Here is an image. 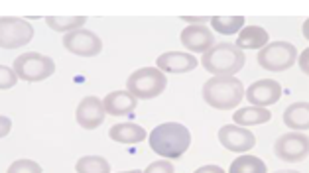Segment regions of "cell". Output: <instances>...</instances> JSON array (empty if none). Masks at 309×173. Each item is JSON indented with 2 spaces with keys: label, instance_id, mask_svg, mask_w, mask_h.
Returning <instances> with one entry per match:
<instances>
[{
  "label": "cell",
  "instance_id": "obj_1",
  "mask_svg": "<svg viewBox=\"0 0 309 173\" xmlns=\"http://www.w3.org/2000/svg\"><path fill=\"white\" fill-rule=\"evenodd\" d=\"M191 146V132L180 122H164L150 132V148L167 159H180Z\"/></svg>",
  "mask_w": 309,
  "mask_h": 173
},
{
  "label": "cell",
  "instance_id": "obj_2",
  "mask_svg": "<svg viewBox=\"0 0 309 173\" xmlns=\"http://www.w3.org/2000/svg\"><path fill=\"white\" fill-rule=\"evenodd\" d=\"M244 63H246L244 52L238 50L235 44H227V41L215 44L201 57V65L215 77H233L244 67Z\"/></svg>",
  "mask_w": 309,
  "mask_h": 173
},
{
  "label": "cell",
  "instance_id": "obj_3",
  "mask_svg": "<svg viewBox=\"0 0 309 173\" xmlns=\"http://www.w3.org/2000/svg\"><path fill=\"white\" fill-rule=\"evenodd\" d=\"M203 99L215 110H231L244 99V87L235 77H213L203 85Z\"/></svg>",
  "mask_w": 309,
  "mask_h": 173
},
{
  "label": "cell",
  "instance_id": "obj_4",
  "mask_svg": "<svg viewBox=\"0 0 309 173\" xmlns=\"http://www.w3.org/2000/svg\"><path fill=\"white\" fill-rule=\"evenodd\" d=\"M167 87V79L165 73L158 69V67H142L136 69L126 79V91L130 95H134L136 99H156L160 97Z\"/></svg>",
  "mask_w": 309,
  "mask_h": 173
},
{
  "label": "cell",
  "instance_id": "obj_5",
  "mask_svg": "<svg viewBox=\"0 0 309 173\" xmlns=\"http://www.w3.org/2000/svg\"><path fill=\"white\" fill-rule=\"evenodd\" d=\"M12 69L16 73V77L26 81V83H37V81H46L55 73V61L48 55L41 53H22L14 59Z\"/></svg>",
  "mask_w": 309,
  "mask_h": 173
},
{
  "label": "cell",
  "instance_id": "obj_6",
  "mask_svg": "<svg viewBox=\"0 0 309 173\" xmlns=\"http://www.w3.org/2000/svg\"><path fill=\"white\" fill-rule=\"evenodd\" d=\"M295 59H297V50H295V46L290 44V41H274V44H268L266 48H262L260 53H258L260 67L266 71H274V73L290 69L291 65L295 63Z\"/></svg>",
  "mask_w": 309,
  "mask_h": 173
},
{
  "label": "cell",
  "instance_id": "obj_7",
  "mask_svg": "<svg viewBox=\"0 0 309 173\" xmlns=\"http://www.w3.org/2000/svg\"><path fill=\"white\" fill-rule=\"evenodd\" d=\"M34 37V26L22 18H0V48L16 50L24 48Z\"/></svg>",
  "mask_w": 309,
  "mask_h": 173
},
{
  "label": "cell",
  "instance_id": "obj_8",
  "mask_svg": "<svg viewBox=\"0 0 309 173\" xmlns=\"http://www.w3.org/2000/svg\"><path fill=\"white\" fill-rule=\"evenodd\" d=\"M274 154H276V157H280L282 161H288V163L301 161L309 156V138L299 132L284 134L276 140Z\"/></svg>",
  "mask_w": 309,
  "mask_h": 173
},
{
  "label": "cell",
  "instance_id": "obj_9",
  "mask_svg": "<svg viewBox=\"0 0 309 173\" xmlns=\"http://www.w3.org/2000/svg\"><path fill=\"white\" fill-rule=\"evenodd\" d=\"M63 48L79 57H95L103 52V41L95 32L81 28L63 35Z\"/></svg>",
  "mask_w": 309,
  "mask_h": 173
},
{
  "label": "cell",
  "instance_id": "obj_10",
  "mask_svg": "<svg viewBox=\"0 0 309 173\" xmlns=\"http://www.w3.org/2000/svg\"><path fill=\"white\" fill-rule=\"evenodd\" d=\"M218 140L223 144V148H227L229 152L235 154H246L248 150H252L256 146V136L242 128V126H233V124H225L218 130Z\"/></svg>",
  "mask_w": 309,
  "mask_h": 173
},
{
  "label": "cell",
  "instance_id": "obj_11",
  "mask_svg": "<svg viewBox=\"0 0 309 173\" xmlns=\"http://www.w3.org/2000/svg\"><path fill=\"white\" fill-rule=\"evenodd\" d=\"M105 106L103 101L99 97H85L81 103L77 104V110H75V120L81 128L85 130H95L99 128L103 120H105Z\"/></svg>",
  "mask_w": 309,
  "mask_h": 173
},
{
  "label": "cell",
  "instance_id": "obj_12",
  "mask_svg": "<svg viewBox=\"0 0 309 173\" xmlns=\"http://www.w3.org/2000/svg\"><path fill=\"white\" fill-rule=\"evenodd\" d=\"M244 97L248 99V103H252V106H270L276 104L282 97V85L278 81L272 79H262V81H256L252 85L244 91Z\"/></svg>",
  "mask_w": 309,
  "mask_h": 173
},
{
  "label": "cell",
  "instance_id": "obj_13",
  "mask_svg": "<svg viewBox=\"0 0 309 173\" xmlns=\"http://www.w3.org/2000/svg\"><path fill=\"white\" fill-rule=\"evenodd\" d=\"M180 39H182L183 48H187L189 52L195 53H207L215 46L213 32L209 28H205V26H187V28H183L182 34H180Z\"/></svg>",
  "mask_w": 309,
  "mask_h": 173
},
{
  "label": "cell",
  "instance_id": "obj_14",
  "mask_svg": "<svg viewBox=\"0 0 309 173\" xmlns=\"http://www.w3.org/2000/svg\"><path fill=\"white\" fill-rule=\"evenodd\" d=\"M156 65L162 73H189L199 65V61L191 53L167 52L156 59Z\"/></svg>",
  "mask_w": 309,
  "mask_h": 173
},
{
  "label": "cell",
  "instance_id": "obj_15",
  "mask_svg": "<svg viewBox=\"0 0 309 173\" xmlns=\"http://www.w3.org/2000/svg\"><path fill=\"white\" fill-rule=\"evenodd\" d=\"M136 104H138V99L130 95L128 91H112L103 101L105 112L112 116H126L136 108Z\"/></svg>",
  "mask_w": 309,
  "mask_h": 173
},
{
  "label": "cell",
  "instance_id": "obj_16",
  "mask_svg": "<svg viewBox=\"0 0 309 173\" xmlns=\"http://www.w3.org/2000/svg\"><path fill=\"white\" fill-rule=\"evenodd\" d=\"M109 138L118 144H140L146 140V130L134 122L114 124L109 130Z\"/></svg>",
  "mask_w": 309,
  "mask_h": 173
},
{
  "label": "cell",
  "instance_id": "obj_17",
  "mask_svg": "<svg viewBox=\"0 0 309 173\" xmlns=\"http://www.w3.org/2000/svg\"><path fill=\"white\" fill-rule=\"evenodd\" d=\"M235 46L238 50H262L268 46V32L260 26H244Z\"/></svg>",
  "mask_w": 309,
  "mask_h": 173
},
{
  "label": "cell",
  "instance_id": "obj_18",
  "mask_svg": "<svg viewBox=\"0 0 309 173\" xmlns=\"http://www.w3.org/2000/svg\"><path fill=\"white\" fill-rule=\"evenodd\" d=\"M284 122L291 130H309V103H293L284 110Z\"/></svg>",
  "mask_w": 309,
  "mask_h": 173
},
{
  "label": "cell",
  "instance_id": "obj_19",
  "mask_svg": "<svg viewBox=\"0 0 309 173\" xmlns=\"http://www.w3.org/2000/svg\"><path fill=\"white\" fill-rule=\"evenodd\" d=\"M235 122L238 126H258V124H264L272 118L270 110L262 108V106H244L235 112Z\"/></svg>",
  "mask_w": 309,
  "mask_h": 173
},
{
  "label": "cell",
  "instance_id": "obj_20",
  "mask_svg": "<svg viewBox=\"0 0 309 173\" xmlns=\"http://www.w3.org/2000/svg\"><path fill=\"white\" fill-rule=\"evenodd\" d=\"M46 24L54 32H75L87 24V16H46Z\"/></svg>",
  "mask_w": 309,
  "mask_h": 173
},
{
  "label": "cell",
  "instance_id": "obj_21",
  "mask_svg": "<svg viewBox=\"0 0 309 173\" xmlns=\"http://www.w3.org/2000/svg\"><path fill=\"white\" fill-rule=\"evenodd\" d=\"M229 173H268V167L266 163L256 156H242L237 157L231 167H229Z\"/></svg>",
  "mask_w": 309,
  "mask_h": 173
},
{
  "label": "cell",
  "instance_id": "obj_22",
  "mask_svg": "<svg viewBox=\"0 0 309 173\" xmlns=\"http://www.w3.org/2000/svg\"><path fill=\"white\" fill-rule=\"evenodd\" d=\"M211 26L215 32L223 35L237 34L244 28V16H213Z\"/></svg>",
  "mask_w": 309,
  "mask_h": 173
},
{
  "label": "cell",
  "instance_id": "obj_23",
  "mask_svg": "<svg viewBox=\"0 0 309 173\" xmlns=\"http://www.w3.org/2000/svg\"><path fill=\"white\" fill-rule=\"evenodd\" d=\"M77 173H110V163L101 156H85L75 163Z\"/></svg>",
  "mask_w": 309,
  "mask_h": 173
},
{
  "label": "cell",
  "instance_id": "obj_24",
  "mask_svg": "<svg viewBox=\"0 0 309 173\" xmlns=\"http://www.w3.org/2000/svg\"><path fill=\"white\" fill-rule=\"evenodd\" d=\"M6 173H41V167L34 159L22 157V159H16L14 163H10V167H8Z\"/></svg>",
  "mask_w": 309,
  "mask_h": 173
},
{
  "label": "cell",
  "instance_id": "obj_25",
  "mask_svg": "<svg viewBox=\"0 0 309 173\" xmlns=\"http://www.w3.org/2000/svg\"><path fill=\"white\" fill-rule=\"evenodd\" d=\"M16 83H18V77H16L14 69H10L6 65H0V91L12 89Z\"/></svg>",
  "mask_w": 309,
  "mask_h": 173
},
{
  "label": "cell",
  "instance_id": "obj_26",
  "mask_svg": "<svg viewBox=\"0 0 309 173\" xmlns=\"http://www.w3.org/2000/svg\"><path fill=\"white\" fill-rule=\"evenodd\" d=\"M142 173H173V163L169 159H158L150 163Z\"/></svg>",
  "mask_w": 309,
  "mask_h": 173
},
{
  "label": "cell",
  "instance_id": "obj_27",
  "mask_svg": "<svg viewBox=\"0 0 309 173\" xmlns=\"http://www.w3.org/2000/svg\"><path fill=\"white\" fill-rule=\"evenodd\" d=\"M10 130H12V120L8 116H0V138L8 136Z\"/></svg>",
  "mask_w": 309,
  "mask_h": 173
},
{
  "label": "cell",
  "instance_id": "obj_28",
  "mask_svg": "<svg viewBox=\"0 0 309 173\" xmlns=\"http://www.w3.org/2000/svg\"><path fill=\"white\" fill-rule=\"evenodd\" d=\"M297 63H299V69L309 77V48L299 55V61H297Z\"/></svg>",
  "mask_w": 309,
  "mask_h": 173
},
{
  "label": "cell",
  "instance_id": "obj_29",
  "mask_svg": "<svg viewBox=\"0 0 309 173\" xmlns=\"http://www.w3.org/2000/svg\"><path fill=\"white\" fill-rule=\"evenodd\" d=\"M193 173H225V169L218 167V165H203V167L195 169Z\"/></svg>",
  "mask_w": 309,
  "mask_h": 173
},
{
  "label": "cell",
  "instance_id": "obj_30",
  "mask_svg": "<svg viewBox=\"0 0 309 173\" xmlns=\"http://www.w3.org/2000/svg\"><path fill=\"white\" fill-rule=\"evenodd\" d=\"M301 30H303V37H305V39L309 41V18L305 20V22H303V28H301Z\"/></svg>",
  "mask_w": 309,
  "mask_h": 173
},
{
  "label": "cell",
  "instance_id": "obj_31",
  "mask_svg": "<svg viewBox=\"0 0 309 173\" xmlns=\"http://www.w3.org/2000/svg\"><path fill=\"white\" fill-rule=\"evenodd\" d=\"M276 173H299V171H293V169H282V171H276Z\"/></svg>",
  "mask_w": 309,
  "mask_h": 173
},
{
  "label": "cell",
  "instance_id": "obj_32",
  "mask_svg": "<svg viewBox=\"0 0 309 173\" xmlns=\"http://www.w3.org/2000/svg\"><path fill=\"white\" fill-rule=\"evenodd\" d=\"M120 173H142L140 169H132V171H120Z\"/></svg>",
  "mask_w": 309,
  "mask_h": 173
}]
</instances>
